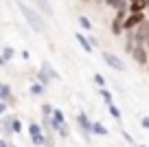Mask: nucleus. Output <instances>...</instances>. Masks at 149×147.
<instances>
[{"instance_id":"obj_1","label":"nucleus","mask_w":149,"mask_h":147,"mask_svg":"<svg viewBox=\"0 0 149 147\" xmlns=\"http://www.w3.org/2000/svg\"><path fill=\"white\" fill-rule=\"evenodd\" d=\"M18 11L22 13V18L26 20V24L35 33H44V31H46V22H44V18H42V15H44L42 11H37L35 7L24 5V2H20V0H18Z\"/></svg>"},{"instance_id":"obj_2","label":"nucleus","mask_w":149,"mask_h":147,"mask_svg":"<svg viewBox=\"0 0 149 147\" xmlns=\"http://www.w3.org/2000/svg\"><path fill=\"white\" fill-rule=\"evenodd\" d=\"M26 130H29V136H31L33 145H37V147H44V145H46V134L42 132V125H40V123L31 121V123L26 125Z\"/></svg>"},{"instance_id":"obj_3","label":"nucleus","mask_w":149,"mask_h":147,"mask_svg":"<svg viewBox=\"0 0 149 147\" xmlns=\"http://www.w3.org/2000/svg\"><path fill=\"white\" fill-rule=\"evenodd\" d=\"M132 57H134V62L136 64H140V66H147L149 64V51H147V46L145 44H136V48L130 53Z\"/></svg>"},{"instance_id":"obj_4","label":"nucleus","mask_w":149,"mask_h":147,"mask_svg":"<svg viewBox=\"0 0 149 147\" xmlns=\"http://www.w3.org/2000/svg\"><path fill=\"white\" fill-rule=\"evenodd\" d=\"M103 62H105L110 68H114V70H118V73H123L125 70V62L121 60L118 55H114V53H110V51H105L103 53Z\"/></svg>"},{"instance_id":"obj_5","label":"nucleus","mask_w":149,"mask_h":147,"mask_svg":"<svg viewBox=\"0 0 149 147\" xmlns=\"http://www.w3.org/2000/svg\"><path fill=\"white\" fill-rule=\"evenodd\" d=\"M134 35H136V42H138V44H147V40H149V18L134 29Z\"/></svg>"},{"instance_id":"obj_6","label":"nucleus","mask_w":149,"mask_h":147,"mask_svg":"<svg viewBox=\"0 0 149 147\" xmlns=\"http://www.w3.org/2000/svg\"><path fill=\"white\" fill-rule=\"evenodd\" d=\"M77 123H79L84 136L90 138V134H92V121L88 119V114H86V112H79V114H77Z\"/></svg>"},{"instance_id":"obj_7","label":"nucleus","mask_w":149,"mask_h":147,"mask_svg":"<svg viewBox=\"0 0 149 147\" xmlns=\"http://www.w3.org/2000/svg\"><path fill=\"white\" fill-rule=\"evenodd\" d=\"M74 40L79 42V46L84 48L88 55H92V51H94V44H92V40L90 37H86V33H74Z\"/></svg>"},{"instance_id":"obj_8","label":"nucleus","mask_w":149,"mask_h":147,"mask_svg":"<svg viewBox=\"0 0 149 147\" xmlns=\"http://www.w3.org/2000/svg\"><path fill=\"white\" fill-rule=\"evenodd\" d=\"M0 101H7L9 106L15 103V99L11 97V86L9 83H2V86H0Z\"/></svg>"},{"instance_id":"obj_9","label":"nucleus","mask_w":149,"mask_h":147,"mask_svg":"<svg viewBox=\"0 0 149 147\" xmlns=\"http://www.w3.org/2000/svg\"><path fill=\"white\" fill-rule=\"evenodd\" d=\"M33 7H35L37 11H42L44 15H53V7L48 5V0H31Z\"/></svg>"},{"instance_id":"obj_10","label":"nucleus","mask_w":149,"mask_h":147,"mask_svg":"<svg viewBox=\"0 0 149 147\" xmlns=\"http://www.w3.org/2000/svg\"><path fill=\"white\" fill-rule=\"evenodd\" d=\"M145 9H149L147 0H134V2H130V13H140Z\"/></svg>"},{"instance_id":"obj_11","label":"nucleus","mask_w":149,"mask_h":147,"mask_svg":"<svg viewBox=\"0 0 149 147\" xmlns=\"http://www.w3.org/2000/svg\"><path fill=\"white\" fill-rule=\"evenodd\" d=\"M15 57V48L13 46H5L2 48V57H0V64H7V62H11Z\"/></svg>"},{"instance_id":"obj_12","label":"nucleus","mask_w":149,"mask_h":147,"mask_svg":"<svg viewBox=\"0 0 149 147\" xmlns=\"http://www.w3.org/2000/svg\"><path fill=\"white\" fill-rule=\"evenodd\" d=\"M11 121H13L11 114L2 116V132H5V136H11V134H13V130H11Z\"/></svg>"},{"instance_id":"obj_13","label":"nucleus","mask_w":149,"mask_h":147,"mask_svg":"<svg viewBox=\"0 0 149 147\" xmlns=\"http://www.w3.org/2000/svg\"><path fill=\"white\" fill-rule=\"evenodd\" d=\"M42 70H46V75H48L51 79H55V81H59V79H61V75L57 73V70L53 68V66L48 64V62H44V64H42Z\"/></svg>"},{"instance_id":"obj_14","label":"nucleus","mask_w":149,"mask_h":147,"mask_svg":"<svg viewBox=\"0 0 149 147\" xmlns=\"http://www.w3.org/2000/svg\"><path fill=\"white\" fill-rule=\"evenodd\" d=\"M105 5L112 9H125V7H130V0H105Z\"/></svg>"},{"instance_id":"obj_15","label":"nucleus","mask_w":149,"mask_h":147,"mask_svg":"<svg viewBox=\"0 0 149 147\" xmlns=\"http://www.w3.org/2000/svg\"><path fill=\"white\" fill-rule=\"evenodd\" d=\"M29 92H31L33 97H40V94H44V83H31V88H29Z\"/></svg>"},{"instance_id":"obj_16","label":"nucleus","mask_w":149,"mask_h":147,"mask_svg":"<svg viewBox=\"0 0 149 147\" xmlns=\"http://www.w3.org/2000/svg\"><path fill=\"white\" fill-rule=\"evenodd\" d=\"M92 134H97V136H105L107 134V127L103 123H92Z\"/></svg>"},{"instance_id":"obj_17","label":"nucleus","mask_w":149,"mask_h":147,"mask_svg":"<svg viewBox=\"0 0 149 147\" xmlns=\"http://www.w3.org/2000/svg\"><path fill=\"white\" fill-rule=\"evenodd\" d=\"M77 20H79V27L84 29V31H92V22L88 20V15H79Z\"/></svg>"},{"instance_id":"obj_18","label":"nucleus","mask_w":149,"mask_h":147,"mask_svg":"<svg viewBox=\"0 0 149 147\" xmlns=\"http://www.w3.org/2000/svg\"><path fill=\"white\" fill-rule=\"evenodd\" d=\"M37 81H40V83H44V86H48V83H51L53 79L46 75V70H42V68H40V73H37Z\"/></svg>"},{"instance_id":"obj_19","label":"nucleus","mask_w":149,"mask_h":147,"mask_svg":"<svg viewBox=\"0 0 149 147\" xmlns=\"http://www.w3.org/2000/svg\"><path fill=\"white\" fill-rule=\"evenodd\" d=\"M99 94H101V99L105 103H114V101H112V92L107 90V88H99Z\"/></svg>"},{"instance_id":"obj_20","label":"nucleus","mask_w":149,"mask_h":147,"mask_svg":"<svg viewBox=\"0 0 149 147\" xmlns=\"http://www.w3.org/2000/svg\"><path fill=\"white\" fill-rule=\"evenodd\" d=\"M22 127H24L22 121H20L18 116H13V121H11V130H13V134H20V132H22Z\"/></svg>"},{"instance_id":"obj_21","label":"nucleus","mask_w":149,"mask_h":147,"mask_svg":"<svg viewBox=\"0 0 149 147\" xmlns=\"http://www.w3.org/2000/svg\"><path fill=\"white\" fill-rule=\"evenodd\" d=\"M107 112H110V114L114 116V119H121V110H118V108L114 106V103H107Z\"/></svg>"},{"instance_id":"obj_22","label":"nucleus","mask_w":149,"mask_h":147,"mask_svg":"<svg viewBox=\"0 0 149 147\" xmlns=\"http://www.w3.org/2000/svg\"><path fill=\"white\" fill-rule=\"evenodd\" d=\"M53 110H55V108H53L51 103H44V106H42V114L44 116H53Z\"/></svg>"},{"instance_id":"obj_23","label":"nucleus","mask_w":149,"mask_h":147,"mask_svg":"<svg viewBox=\"0 0 149 147\" xmlns=\"http://www.w3.org/2000/svg\"><path fill=\"white\" fill-rule=\"evenodd\" d=\"M94 83H97L99 88H105V77H103V75H94Z\"/></svg>"},{"instance_id":"obj_24","label":"nucleus","mask_w":149,"mask_h":147,"mask_svg":"<svg viewBox=\"0 0 149 147\" xmlns=\"http://www.w3.org/2000/svg\"><path fill=\"white\" fill-rule=\"evenodd\" d=\"M59 136H61V138H68V136H70V130H68V125H66V123L59 127Z\"/></svg>"},{"instance_id":"obj_25","label":"nucleus","mask_w":149,"mask_h":147,"mask_svg":"<svg viewBox=\"0 0 149 147\" xmlns=\"http://www.w3.org/2000/svg\"><path fill=\"white\" fill-rule=\"evenodd\" d=\"M140 125H143L145 130H149V116H140Z\"/></svg>"},{"instance_id":"obj_26","label":"nucleus","mask_w":149,"mask_h":147,"mask_svg":"<svg viewBox=\"0 0 149 147\" xmlns=\"http://www.w3.org/2000/svg\"><path fill=\"white\" fill-rule=\"evenodd\" d=\"M20 57L26 62V60H31V53H29V51H20Z\"/></svg>"},{"instance_id":"obj_27","label":"nucleus","mask_w":149,"mask_h":147,"mask_svg":"<svg viewBox=\"0 0 149 147\" xmlns=\"http://www.w3.org/2000/svg\"><path fill=\"white\" fill-rule=\"evenodd\" d=\"M121 132H123V130H121ZM123 138H125L127 143H134V138H132V136H130V134H127V132H123Z\"/></svg>"},{"instance_id":"obj_28","label":"nucleus","mask_w":149,"mask_h":147,"mask_svg":"<svg viewBox=\"0 0 149 147\" xmlns=\"http://www.w3.org/2000/svg\"><path fill=\"white\" fill-rule=\"evenodd\" d=\"M0 147H11V143L9 141H0Z\"/></svg>"},{"instance_id":"obj_29","label":"nucleus","mask_w":149,"mask_h":147,"mask_svg":"<svg viewBox=\"0 0 149 147\" xmlns=\"http://www.w3.org/2000/svg\"><path fill=\"white\" fill-rule=\"evenodd\" d=\"M138 147H149V145H143V143H140V145H138Z\"/></svg>"},{"instance_id":"obj_30","label":"nucleus","mask_w":149,"mask_h":147,"mask_svg":"<svg viewBox=\"0 0 149 147\" xmlns=\"http://www.w3.org/2000/svg\"><path fill=\"white\" fill-rule=\"evenodd\" d=\"M145 46H147V51H149V40H147V44H145Z\"/></svg>"},{"instance_id":"obj_31","label":"nucleus","mask_w":149,"mask_h":147,"mask_svg":"<svg viewBox=\"0 0 149 147\" xmlns=\"http://www.w3.org/2000/svg\"><path fill=\"white\" fill-rule=\"evenodd\" d=\"M79 2H90V0H79Z\"/></svg>"},{"instance_id":"obj_32","label":"nucleus","mask_w":149,"mask_h":147,"mask_svg":"<svg viewBox=\"0 0 149 147\" xmlns=\"http://www.w3.org/2000/svg\"><path fill=\"white\" fill-rule=\"evenodd\" d=\"M147 70H149V64H147Z\"/></svg>"},{"instance_id":"obj_33","label":"nucleus","mask_w":149,"mask_h":147,"mask_svg":"<svg viewBox=\"0 0 149 147\" xmlns=\"http://www.w3.org/2000/svg\"><path fill=\"white\" fill-rule=\"evenodd\" d=\"M130 2H134V0H130Z\"/></svg>"},{"instance_id":"obj_34","label":"nucleus","mask_w":149,"mask_h":147,"mask_svg":"<svg viewBox=\"0 0 149 147\" xmlns=\"http://www.w3.org/2000/svg\"><path fill=\"white\" fill-rule=\"evenodd\" d=\"M147 5H149V0H147Z\"/></svg>"},{"instance_id":"obj_35","label":"nucleus","mask_w":149,"mask_h":147,"mask_svg":"<svg viewBox=\"0 0 149 147\" xmlns=\"http://www.w3.org/2000/svg\"><path fill=\"white\" fill-rule=\"evenodd\" d=\"M11 147H15V145H11Z\"/></svg>"},{"instance_id":"obj_36","label":"nucleus","mask_w":149,"mask_h":147,"mask_svg":"<svg viewBox=\"0 0 149 147\" xmlns=\"http://www.w3.org/2000/svg\"><path fill=\"white\" fill-rule=\"evenodd\" d=\"M44 147H46V145H44Z\"/></svg>"},{"instance_id":"obj_37","label":"nucleus","mask_w":149,"mask_h":147,"mask_svg":"<svg viewBox=\"0 0 149 147\" xmlns=\"http://www.w3.org/2000/svg\"><path fill=\"white\" fill-rule=\"evenodd\" d=\"M147 15H149V13H147Z\"/></svg>"}]
</instances>
